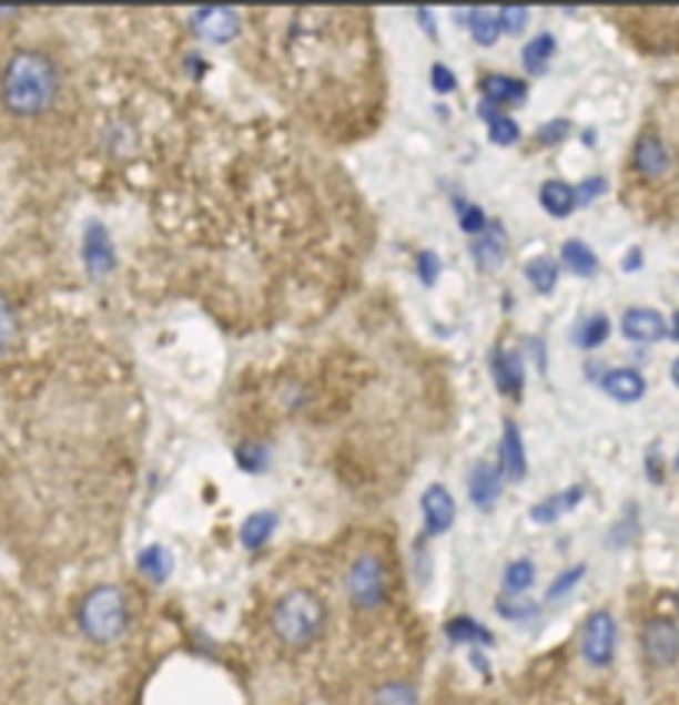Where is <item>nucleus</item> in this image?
Masks as SVG:
<instances>
[{
	"instance_id": "nucleus-21",
	"label": "nucleus",
	"mask_w": 679,
	"mask_h": 705,
	"mask_svg": "<svg viewBox=\"0 0 679 705\" xmlns=\"http://www.w3.org/2000/svg\"><path fill=\"white\" fill-rule=\"evenodd\" d=\"M554 50H557V40H554L550 33H537V37H534V40L524 47V53H520V63H524V70H527L530 76H540V73H547Z\"/></svg>"
},
{
	"instance_id": "nucleus-27",
	"label": "nucleus",
	"mask_w": 679,
	"mask_h": 705,
	"mask_svg": "<svg viewBox=\"0 0 679 705\" xmlns=\"http://www.w3.org/2000/svg\"><path fill=\"white\" fill-rule=\"evenodd\" d=\"M445 633H448V640L452 643H480V646H494V636L477 623V620H470V616H457V620H448V626H445Z\"/></svg>"
},
{
	"instance_id": "nucleus-11",
	"label": "nucleus",
	"mask_w": 679,
	"mask_h": 705,
	"mask_svg": "<svg viewBox=\"0 0 679 705\" xmlns=\"http://www.w3.org/2000/svg\"><path fill=\"white\" fill-rule=\"evenodd\" d=\"M500 468L487 464V461H477L470 473H467V497L477 510H494L497 500H500Z\"/></svg>"
},
{
	"instance_id": "nucleus-18",
	"label": "nucleus",
	"mask_w": 679,
	"mask_h": 705,
	"mask_svg": "<svg viewBox=\"0 0 679 705\" xmlns=\"http://www.w3.org/2000/svg\"><path fill=\"white\" fill-rule=\"evenodd\" d=\"M584 493H587V487H584V483H574V487H567V490H560V493L540 500V503L530 510V520H537V523H554V520H560L564 513H570V510L584 500Z\"/></svg>"
},
{
	"instance_id": "nucleus-37",
	"label": "nucleus",
	"mask_w": 679,
	"mask_h": 705,
	"mask_svg": "<svg viewBox=\"0 0 679 705\" xmlns=\"http://www.w3.org/2000/svg\"><path fill=\"white\" fill-rule=\"evenodd\" d=\"M604 186H607L604 180H587V183H584L580 190H574V196H577V200H584V203H590V200H594L597 193H604Z\"/></svg>"
},
{
	"instance_id": "nucleus-19",
	"label": "nucleus",
	"mask_w": 679,
	"mask_h": 705,
	"mask_svg": "<svg viewBox=\"0 0 679 705\" xmlns=\"http://www.w3.org/2000/svg\"><path fill=\"white\" fill-rule=\"evenodd\" d=\"M540 206L554 216V219H567L577 206L574 186H567L564 180H547L540 186Z\"/></svg>"
},
{
	"instance_id": "nucleus-7",
	"label": "nucleus",
	"mask_w": 679,
	"mask_h": 705,
	"mask_svg": "<svg viewBox=\"0 0 679 705\" xmlns=\"http://www.w3.org/2000/svg\"><path fill=\"white\" fill-rule=\"evenodd\" d=\"M422 517H425V537H442L454 527L457 503L445 483H432L422 493Z\"/></svg>"
},
{
	"instance_id": "nucleus-1",
	"label": "nucleus",
	"mask_w": 679,
	"mask_h": 705,
	"mask_svg": "<svg viewBox=\"0 0 679 705\" xmlns=\"http://www.w3.org/2000/svg\"><path fill=\"white\" fill-rule=\"evenodd\" d=\"M60 93V70L43 50H17L0 73V103L13 116H40Z\"/></svg>"
},
{
	"instance_id": "nucleus-17",
	"label": "nucleus",
	"mask_w": 679,
	"mask_h": 705,
	"mask_svg": "<svg viewBox=\"0 0 679 705\" xmlns=\"http://www.w3.org/2000/svg\"><path fill=\"white\" fill-rule=\"evenodd\" d=\"M480 90H484V103L490 106H507V103H520L527 96V83L524 80H514L507 73H487L480 80Z\"/></svg>"
},
{
	"instance_id": "nucleus-28",
	"label": "nucleus",
	"mask_w": 679,
	"mask_h": 705,
	"mask_svg": "<svg viewBox=\"0 0 679 705\" xmlns=\"http://www.w3.org/2000/svg\"><path fill=\"white\" fill-rule=\"evenodd\" d=\"M524 275H527V282H530L537 292H544V295H547V292H554L560 268H557V262H554V258L540 255V258H530V262H527Z\"/></svg>"
},
{
	"instance_id": "nucleus-29",
	"label": "nucleus",
	"mask_w": 679,
	"mask_h": 705,
	"mask_svg": "<svg viewBox=\"0 0 679 705\" xmlns=\"http://www.w3.org/2000/svg\"><path fill=\"white\" fill-rule=\"evenodd\" d=\"M470 255L477 258L480 268H497L500 258H504V238H497V235L490 233H480L470 242Z\"/></svg>"
},
{
	"instance_id": "nucleus-22",
	"label": "nucleus",
	"mask_w": 679,
	"mask_h": 705,
	"mask_svg": "<svg viewBox=\"0 0 679 705\" xmlns=\"http://www.w3.org/2000/svg\"><path fill=\"white\" fill-rule=\"evenodd\" d=\"M534 580H537V566H534V560H530V556H520V560L507 563L504 580H500V586H504V600H507V596H520V593H527V590L534 586Z\"/></svg>"
},
{
	"instance_id": "nucleus-4",
	"label": "nucleus",
	"mask_w": 679,
	"mask_h": 705,
	"mask_svg": "<svg viewBox=\"0 0 679 705\" xmlns=\"http://www.w3.org/2000/svg\"><path fill=\"white\" fill-rule=\"evenodd\" d=\"M388 566L378 553H358L352 563H348V573H345V593L352 600L355 610L362 613H375L388 603Z\"/></svg>"
},
{
	"instance_id": "nucleus-20",
	"label": "nucleus",
	"mask_w": 679,
	"mask_h": 705,
	"mask_svg": "<svg viewBox=\"0 0 679 705\" xmlns=\"http://www.w3.org/2000/svg\"><path fill=\"white\" fill-rule=\"evenodd\" d=\"M136 566H140V573H143L150 583H166L170 573H173V556H170V550H166L163 543H150V546L140 550Z\"/></svg>"
},
{
	"instance_id": "nucleus-30",
	"label": "nucleus",
	"mask_w": 679,
	"mask_h": 705,
	"mask_svg": "<svg viewBox=\"0 0 679 705\" xmlns=\"http://www.w3.org/2000/svg\"><path fill=\"white\" fill-rule=\"evenodd\" d=\"M584 573H587V563H577V566L564 570V573H560V576H557V580L547 586V596H544V600H547V603H557V600H564V596H567V593H570V590H574V586L584 580Z\"/></svg>"
},
{
	"instance_id": "nucleus-14",
	"label": "nucleus",
	"mask_w": 679,
	"mask_h": 705,
	"mask_svg": "<svg viewBox=\"0 0 679 705\" xmlns=\"http://www.w3.org/2000/svg\"><path fill=\"white\" fill-rule=\"evenodd\" d=\"M490 375H494V385H497L500 395H507L514 401L520 398V391H524V371H520V358L514 351L497 348L490 355Z\"/></svg>"
},
{
	"instance_id": "nucleus-2",
	"label": "nucleus",
	"mask_w": 679,
	"mask_h": 705,
	"mask_svg": "<svg viewBox=\"0 0 679 705\" xmlns=\"http://www.w3.org/2000/svg\"><path fill=\"white\" fill-rule=\"evenodd\" d=\"M328 623V606L315 590L295 586L288 593H282L268 613V626L275 633V640L285 650H308L312 643H318V636L325 633Z\"/></svg>"
},
{
	"instance_id": "nucleus-3",
	"label": "nucleus",
	"mask_w": 679,
	"mask_h": 705,
	"mask_svg": "<svg viewBox=\"0 0 679 705\" xmlns=\"http://www.w3.org/2000/svg\"><path fill=\"white\" fill-rule=\"evenodd\" d=\"M77 626L80 633L97 646H113L130 630V600L116 583L93 586L80 606H77Z\"/></svg>"
},
{
	"instance_id": "nucleus-8",
	"label": "nucleus",
	"mask_w": 679,
	"mask_h": 705,
	"mask_svg": "<svg viewBox=\"0 0 679 705\" xmlns=\"http://www.w3.org/2000/svg\"><path fill=\"white\" fill-rule=\"evenodd\" d=\"M239 13L229 7H203L193 10V33L206 43H229L239 37Z\"/></svg>"
},
{
	"instance_id": "nucleus-9",
	"label": "nucleus",
	"mask_w": 679,
	"mask_h": 705,
	"mask_svg": "<svg viewBox=\"0 0 679 705\" xmlns=\"http://www.w3.org/2000/svg\"><path fill=\"white\" fill-rule=\"evenodd\" d=\"M83 262H87V272L93 278H103L116 268V252H113V238L107 233L103 223H90L87 233H83Z\"/></svg>"
},
{
	"instance_id": "nucleus-32",
	"label": "nucleus",
	"mask_w": 679,
	"mask_h": 705,
	"mask_svg": "<svg viewBox=\"0 0 679 705\" xmlns=\"http://www.w3.org/2000/svg\"><path fill=\"white\" fill-rule=\"evenodd\" d=\"M17 338V315H13V305L7 302V295L0 292V355L13 345Z\"/></svg>"
},
{
	"instance_id": "nucleus-25",
	"label": "nucleus",
	"mask_w": 679,
	"mask_h": 705,
	"mask_svg": "<svg viewBox=\"0 0 679 705\" xmlns=\"http://www.w3.org/2000/svg\"><path fill=\"white\" fill-rule=\"evenodd\" d=\"M607 335H610V318L604 315V311H597V315H587L574 331H570V338H574V345L577 348H597V345H604L607 341Z\"/></svg>"
},
{
	"instance_id": "nucleus-34",
	"label": "nucleus",
	"mask_w": 679,
	"mask_h": 705,
	"mask_svg": "<svg viewBox=\"0 0 679 705\" xmlns=\"http://www.w3.org/2000/svg\"><path fill=\"white\" fill-rule=\"evenodd\" d=\"M497 23H500V33H510L517 37L527 23V10L524 7H500L497 10Z\"/></svg>"
},
{
	"instance_id": "nucleus-12",
	"label": "nucleus",
	"mask_w": 679,
	"mask_h": 705,
	"mask_svg": "<svg viewBox=\"0 0 679 705\" xmlns=\"http://www.w3.org/2000/svg\"><path fill=\"white\" fill-rule=\"evenodd\" d=\"M624 335L630 341L653 345V341H663L670 335V325H667V318L657 308H630L624 315Z\"/></svg>"
},
{
	"instance_id": "nucleus-24",
	"label": "nucleus",
	"mask_w": 679,
	"mask_h": 705,
	"mask_svg": "<svg viewBox=\"0 0 679 705\" xmlns=\"http://www.w3.org/2000/svg\"><path fill=\"white\" fill-rule=\"evenodd\" d=\"M467 30H470V37H474L480 47H494V43L500 40L497 10H484V7L467 10Z\"/></svg>"
},
{
	"instance_id": "nucleus-10",
	"label": "nucleus",
	"mask_w": 679,
	"mask_h": 705,
	"mask_svg": "<svg viewBox=\"0 0 679 705\" xmlns=\"http://www.w3.org/2000/svg\"><path fill=\"white\" fill-rule=\"evenodd\" d=\"M634 166H637V173L647 176V180H660V176L670 173V150H667V143H663L660 133L647 130V133L637 140V146H634Z\"/></svg>"
},
{
	"instance_id": "nucleus-36",
	"label": "nucleus",
	"mask_w": 679,
	"mask_h": 705,
	"mask_svg": "<svg viewBox=\"0 0 679 705\" xmlns=\"http://www.w3.org/2000/svg\"><path fill=\"white\" fill-rule=\"evenodd\" d=\"M432 76H435V90H438V93H452L454 86H457V83H454V73L445 63H435V67H432Z\"/></svg>"
},
{
	"instance_id": "nucleus-33",
	"label": "nucleus",
	"mask_w": 679,
	"mask_h": 705,
	"mask_svg": "<svg viewBox=\"0 0 679 705\" xmlns=\"http://www.w3.org/2000/svg\"><path fill=\"white\" fill-rule=\"evenodd\" d=\"M457 219H460V229L464 233L480 235L487 229V216L474 203H457Z\"/></svg>"
},
{
	"instance_id": "nucleus-15",
	"label": "nucleus",
	"mask_w": 679,
	"mask_h": 705,
	"mask_svg": "<svg viewBox=\"0 0 679 705\" xmlns=\"http://www.w3.org/2000/svg\"><path fill=\"white\" fill-rule=\"evenodd\" d=\"M500 477L507 480H524L527 477V454H524V441L514 421H504V435H500Z\"/></svg>"
},
{
	"instance_id": "nucleus-16",
	"label": "nucleus",
	"mask_w": 679,
	"mask_h": 705,
	"mask_svg": "<svg viewBox=\"0 0 679 705\" xmlns=\"http://www.w3.org/2000/svg\"><path fill=\"white\" fill-rule=\"evenodd\" d=\"M275 530H278V513H275V510H255V513H249V517L242 520V527H239V543H242L245 550H262V546L272 540Z\"/></svg>"
},
{
	"instance_id": "nucleus-39",
	"label": "nucleus",
	"mask_w": 679,
	"mask_h": 705,
	"mask_svg": "<svg viewBox=\"0 0 679 705\" xmlns=\"http://www.w3.org/2000/svg\"><path fill=\"white\" fill-rule=\"evenodd\" d=\"M418 20L425 23V33H432V37H435V20H432V10H425V7H422V10H418Z\"/></svg>"
},
{
	"instance_id": "nucleus-13",
	"label": "nucleus",
	"mask_w": 679,
	"mask_h": 705,
	"mask_svg": "<svg viewBox=\"0 0 679 705\" xmlns=\"http://www.w3.org/2000/svg\"><path fill=\"white\" fill-rule=\"evenodd\" d=\"M600 388H604L614 401L634 405V401H640V398L647 395V378H643L637 368H614V371H607V375L600 378Z\"/></svg>"
},
{
	"instance_id": "nucleus-26",
	"label": "nucleus",
	"mask_w": 679,
	"mask_h": 705,
	"mask_svg": "<svg viewBox=\"0 0 679 705\" xmlns=\"http://www.w3.org/2000/svg\"><path fill=\"white\" fill-rule=\"evenodd\" d=\"M368 705H418V689L405 680H388L372 693Z\"/></svg>"
},
{
	"instance_id": "nucleus-38",
	"label": "nucleus",
	"mask_w": 679,
	"mask_h": 705,
	"mask_svg": "<svg viewBox=\"0 0 679 705\" xmlns=\"http://www.w3.org/2000/svg\"><path fill=\"white\" fill-rule=\"evenodd\" d=\"M564 130H567V123H550V126L540 130V140H544V143H554V140L564 136Z\"/></svg>"
},
{
	"instance_id": "nucleus-23",
	"label": "nucleus",
	"mask_w": 679,
	"mask_h": 705,
	"mask_svg": "<svg viewBox=\"0 0 679 705\" xmlns=\"http://www.w3.org/2000/svg\"><path fill=\"white\" fill-rule=\"evenodd\" d=\"M560 258H564V265H567L574 275H580V278H590V275H597V255H594V248H590L587 242H580V238H570V242H564V248H560Z\"/></svg>"
},
{
	"instance_id": "nucleus-5",
	"label": "nucleus",
	"mask_w": 679,
	"mask_h": 705,
	"mask_svg": "<svg viewBox=\"0 0 679 705\" xmlns=\"http://www.w3.org/2000/svg\"><path fill=\"white\" fill-rule=\"evenodd\" d=\"M617 620L610 610H594L580 626V656L594 670H607L617 656Z\"/></svg>"
},
{
	"instance_id": "nucleus-31",
	"label": "nucleus",
	"mask_w": 679,
	"mask_h": 705,
	"mask_svg": "<svg viewBox=\"0 0 679 705\" xmlns=\"http://www.w3.org/2000/svg\"><path fill=\"white\" fill-rule=\"evenodd\" d=\"M487 126H490V143H497V146H510V143H517V136H520L517 123H514L510 116H500V113H494V116L487 120Z\"/></svg>"
},
{
	"instance_id": "nucleus-6",
	"label": "nucleus",
	"mask_w": 679,
	"mask_h": 705,
	"mask_svg": "<svg viewBox=\"0 0 679 705\" xmlns=\"http://www.w3.org/2000/svg\"><path fill=\"white\" fill-rule=\"evenodd\" d=\"M640 643H643V653H647L650 666H657V670H670V666L677 663L679 630L670 616H653V620L643 626Z\"/></svg>"
},
{
	"instance_id": "nucleus-35",
	"label": "nucleus",
	"mask_w": 679,
	"mask_h": 705,
	"mask_svg": "<svg viewBox=\"0 0 679 705\" xmlns=\"http://www.w3.org/2000/svg\"><path fill=\"white\" fill-rule=\"evenodd\" d=\"M418 272H422V282H425V285H435V278H438V272H442V258H438L432 248L418 252Z\"/></svg>"
}]
</instances>
